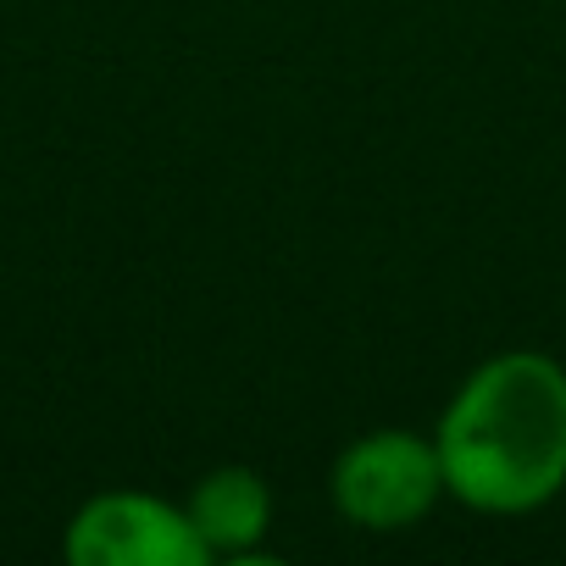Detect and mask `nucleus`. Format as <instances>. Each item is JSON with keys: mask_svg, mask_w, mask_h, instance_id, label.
<instances>
[{"mask_svg": "<svg viewBox=\"0 0 566 566\" xmlns=\"http://www.w3.org/2000/svg\"><path fill=\"white\" fill-rule=\"evenodd\" d=\"M206 555H222V560H266L261 538L272 533V489L255 467L244 461H222L211 472L195 478L189 500H184Z\"/></svg>", "mask_w": 566, "mask_h": 566, "instance_id": "20e7f679", "label": "nucleus"}, {"mask_svg": "<svg viewBox=\"0 0 566 566\" xmlns=\"http://www.w3.org/2000/svg\"><path fill=\"white\" fill-rule=\"evenodd\" d=\"M62 555L73 566H206L211 560L184 500H161L150 489L90 494L67 516Z\"/></svg>", "mask_w": 566, "mask_h": 566, "instance_id": "7ed1b4c3", "label": "nucleus"}, {"mask_svg": "<svg viewBox=\"0 0 566 566\" xmlns=\"http://www.w3.org/2000/svg\"><path fill=\"white\" fill-rule=\"evenodd\" d=\"M328 494L334 511L361 533H406L428 522L439 500H450L433 433L417 428H367L350 439L328 472Z\"/></svg>", "mask_w": 566, "mask_h": 566, "instance_id": "f03ea898", "label": "nucleus"}, {"mask_svg": "<svg viewBox=\"0 0 566 566\" xmlns=\"http://www.w3.org/2000/svg\"><path fill=\"white\" fill-rule=\"evenodd\" d=\"M444 494L483 516H527L566 489V367L549 350L478 361L439 411Z\"/></svg>", "mask_w": 566, "mask_h": 566, "instance_id": "f257e3e1", "label": "nucleus"}]
</instances>
